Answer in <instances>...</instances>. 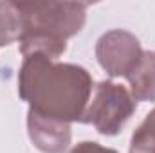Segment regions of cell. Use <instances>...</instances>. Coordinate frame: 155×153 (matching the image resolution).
Instances as JSON below:
<instances>
[{
  "label": "cell",
  "instance_id": "6da1fadb",
  "mask_svg": "<svg viewBox=\"0 0 155 153\" xmlns=\"http://www.w3.org/2000/svg\"><path fill=\"white\" fill-rule=\"evenodd\" d=\"M18 94L29 108L65 122L81 121L92 94L87 69L58 63L43 54L24 58L18 74Z\"/></svg>",
  "mask_w": 155,
  "mask_h": 153
},
{
  "label": "cell",
  "instance_id": "7a4b0ae2",
  "mask_svg": "<svg viewBox=\"0 0 155 153\" xmlns=\"http://www.w3.org/2000/svg\"><path fill=\"white\" fill-rule=\"evenodd\" d=\"M22 15L20 52L24 58L43 54L60 58L67 40L79 33L87 20V4L81 2H16Z\"/></svg>",
  "mask_w": 155,
  "mask_h": 153
},
{
  "label": "cell",
  "instance_id": "3957f363",
  "mask_svg": "<svg viewBox=\"0 0 155 153\" xmlns=\"http://www.w3.org/2000/svg\"><path fill=\"white\" fill-rule=\"evenodd\" d=\"M137 101L130 90L114 81H101L88 101L81 122L92 124L101 135H117L126 121L134 115Z\"/></svg>",
  "mask_w": 155,
  "mask_h": 153
},
{
  "label": "cell",
  "instance_id": "277c9868",
  "mask_svg": "<svg viewBox=\"0 0 155 153\" xmlns=\"http://www.w3.org/2000/svg\"><path fill=\"white\" fill-rule=\"evenodd\" d=\"M143 52L144 50L141 49V43L135 34L124 29L105 33L96 45V56L99 65L112 77H126L139 63Z\"/></svg>",
  "mask_w": 155,
  "mask_h": 153
},
{
  "label": "cell",
  "instance_id": "5b68a950",
  "mask_svg": "<svg viewBox=\"0 0 155 153\" xmlns=\"http://www.w3.org/2000/svg\"><path fill=\"white\" fill-rule=\"evenodd\" d=\"M27 130L33 144L43 153H63L71 144V122L41 115L29 108Z\"/></svg>",
  "mask_w": 155,
  "mask_h": 153
},
{
  "label": "cell",
  "instance_id": "8992f818",
  "mask_svg": "<svg viewBox=\"0 0 155 153\" xmlns=\"http://www.w3.org/2000/svg\"><path fill=\"white\" fill-rule=\"evenodd\" d=\"M126 77L135 101H155V50H144L135 69Z\"/></svg>",
  "mask_w": 155,
  "mask_h": 153
},
{
  "label": "cell",
  "instance_id": "52a82bcc",
  "mask_svg": "<svg viewBox=\"0 0 155 153\" xmlns=\"http://www.w3.org/2000/svg\"><path fill=\"white\" fill-rule=\"evenodd\" d=\"M22 34V15L16 2H0V47L13 43Z\"/></svg>",
  "mask_w": 155,
  "mask_h": 153
},
{
  "label": "cell",
  "instance_id": "ba28073f",
  "mask_svg": "<svg viewBox=\"0 0 155 153\" xmlns=\"http://www.w3.org/2000/svg\"><path fill=\"white\" fill-rule=\"evenodd\" d=\"M130 153H155V110L146 115L132 135Z\"/></svg>",
  "mask_w": 155,
  "mask_h": 153
},
{
  "label": "cell",
  "instance_id": "9c48e42d",
  "mask_svg": "<svg viewBox=\"0 0 155 153\" xmlns=\"http://www.w3.org/2000/svg\"><path fill=\"white\" fill-rule=\"evenodd\" d=\"M71 153H117L116 150H110V148H105L97 142H90V141H85V142H79L76 148H72Z\"/></svg>",
  "mask_w": 155,
  "mask_h": 153
}]
</instances>
